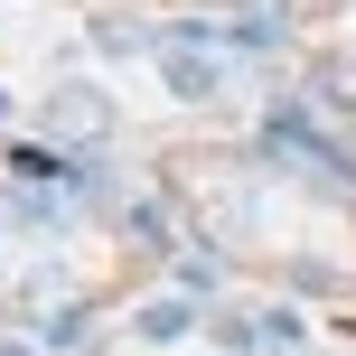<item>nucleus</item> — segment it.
<instances>
[{"instance_id":"3","label":"nucleus","mask_w":356,"mask_h":356,"mask_svg":"<svg viewBox=\"0 0 356 356\" xmlns=\"http://www.w3.org/2000/svg\"><path fill=\"white\" fill-rule=\"evenodd\" d=\"M319 104L356 113V56H328V66H319Z\"/></svg>"},{"instance_id":"5","label":"nucleus","mask_w":356,"mask_h":356,"mask_svg":"<svg viewBox=\"0 0 356 356\" xmlns=\"http://www.w3.org/2000/svg\"><path fill=\"white\" fill-rule=\"evenodd\" d=\"M0 122H10V94H0Z\"/></svg>"},{"instance_id":"1","label":"nucleus","mask_w":356,"mask_h":356,"mask_svg":"<svg viewBox=\"0 0 356 356\" xmlns=\"http://www.w3.org/2000/svg\"><path fill=\"white\" fill-rule=\"evenodd\" d=\"M47 131H56V141H104V131H113V104L94 85H56L47 94Z\"/></svg>"},{"instance_id":"2","label":"nucleus","mask_w":356,"mask_h":356,"mask_svg":"<svg viewBox=\"0 0 356 356\" xmlns=\"http://www.w3.org/2000/svg\"><path fill=\"white\" fill-rule=\"evenodd\" d=\"M160 66H169V94H178V104H207V94L225 85V66L197 56V47H160Z\"/></svg>"},{"instance_id":"4","label":"nucleus","mask_w":356,"mask_h":356,"mask_svg":"<svg viewBox=\"0 0 356 356\" xmlns=\"http://www.w3.org/2000/svg\"><path fill=\"white\" fill-rule=\"evenodd\" d=\"M141 338H188V300H150L141 309Z\"/></svg>"}]
</instances>
